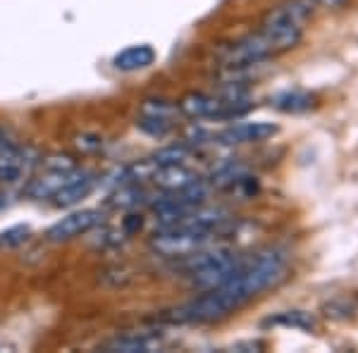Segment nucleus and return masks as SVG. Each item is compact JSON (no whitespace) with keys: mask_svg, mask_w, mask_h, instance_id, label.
I'll use <instances>...</instances> for the list:
<instances>
[{"mask_svg":"<svg viewBox=\"0 0 358 353\" xmlns=\"http://www.w3.org/2000/svg\"><path fill=\"white\" fill-rule=\"evenodd\" d=\"M153 62H155V50H153V45H148V43L129 45V48L120 50V53L113 57L115 69H120V72H127V74L151 67Z\"/></svg>","mask_w":358,"mask_h":353,"instance_id":"obj_12","label":"nucleus"},{"mask_svg":"<svg viewBox=\"0 0 358 353\" xmlns=\"http://www.w3.org/2000/svg\"><path fill=\"white\" fill-rule=\"evenodd\" d=\"M270 106L282 110V113H306V110L313 108V96L303 94V91H285V94H277L270 98Z\"/></svg>","mask_w":358,"mask_h":353,"instance_id":"obj_15","label":"nucleus"},{"mask_svg":"<svg viewBox=\"0 0 358 353\" xmlns=\"http://www.w3.org/2000/svg\"><path fill=\"white\" fill-rule=\"evenodd\" d=\"M179 115L189 120H217L222 110V98L210 94H187L177 103Z\"/></svg>","mask_w":358,"mask_h":353,"instance_id":"obj_9","label":"nucleus"},{"mask_svg":"<svg viewBox=\"0 0 358 353\" xmlns=\"http://www.w3.org/2000/svg\"><path fill=\"white\" fill-rule=\"evenodd\" d=\"M101 224H103V212L96 210V208L74 210L62 219H57L53 227L45 231V239H48L50 244H67V241H74V239H79V236L98 229Z\"/></svg>","mask_w":358,"mask_h":353,"instance_id":"obj_6","label":"nucleus"},{"mask_svg":"<svg viewBox=\"0 0 358 353\" xmlns=\"http://www.w3.org/2000/svg\"><path fill=\"white\" fill-rule=\"evenodd\" d=\"M189 158H192V148L187 143H170L151 155L155 165H184Z\"/></svg>","mask_w":358,"mask_h":353,"instance_id":"obj_17","label":"nucleus"},{"mask_svg":"<svg viewBox=\"0 0 358 353\" xmlns=\"http://www.w3.org/2000/svg\"><path fill=\"white\" fill-rule=\"evenodd\" d=\"M273 45L268 43V38L261 31L251 34V36L234 41L232 45H227L222 53V65L224 69H248L265 62L268 57H273Z\"/></svg>","mask_w":358,"mask_h":353,"instance_id":"obj_4","label":"nucleus"},{"mask_svg":"<svg viewBox=\"0 0 358 353\" xmlns=\"http://www.w3.org/2000/svg\"><path fill=\"white\" fill-rule=\"evenodd\" d=\"M196 179H199L196 177V172H192L184 165H158L153 172L151 182L160 191H179V189L187 187V184L196 182Z\"/></svg>","mask_w":358,"mask_h":353,"instance_id":"obj_13","label":"nucleus"},{"mask_svg":"<svg viewBox=\"0 0 358 353\" xmlns=\"http://www.w3.org/2000/svg\"><path fill=\"white\" fill-rule=\"evenodd\" d=\"M29 231H31V229H29L27 224H17V227L5 229L3 234H0V246H5V248L22 246L29 239Z\"/></svg>","mask_w":358,"mask_h":353,"instance_id":"obj_22","label":"nucleus"},{"mask_svg":"<svg viewBox=\"0 0 358 353\" xmlns=\"http://www.w3.org/2000/svg\"><path fill=\"white\" fill-rule=\"evenodd\" d=\"M138 115H146V117H160V120H175L179 115V108L175 103L165 101V98H148L141 103Z\"/></svg>","mask_w":358,"mask_h":353,"instance_id":"obj_18","label":"nucleus"},{"mask_svg":"<svg viewBox=\"0 0 358 353\" xmlns=\"http://www.w3.org/2000/svg\"><path fill=\"white\" fill-rule=\"evenodd\" d=\"M96 187V177L91 172H72L69 179L62 184V189L57 191L53 196V203L57 208H69V206H77L79 201L86 199V196L94 191Z\"/></svg>","mask_w":358,"mask_h":353,"instance_id":"obj_10","label":"nucleus"},{"mask_svg":"<svg viewBox=\"0 0 358 353\" xmlns=\"http://www.w3.org/2000/svg\"><path fill=\"white\" fill-rule=\"evenodd\" d=\"M277 134V124L273 122H239L232 124L222 131L220 141L227 143V146H239V143H261L268 141Z\"/></svg>","mask_w":358,"mask_h":353,"instance_id":"obj_8","label":"nucleus"},{"mask_svg":"<svg viewBox=\"0 0 358 353\" xmlns=\"http://www.w3.org/2000/svg\"><path fill=\"white\" fill-rule=\"evenodd\" d=\"M320 5H325V8H339V5H344L346 0H317Z\"/></svg>","mask_w":358,"mask_h":353,"instance_id":"obj_26","label":"nucleus"},{"mask_svg":"<svg viewBox=\"0 0 358 353\" xmlns=\"http://www.w3.org/2000/svg\"><path fill=\"white\" fill-rule=\"evenodd\" d=\"M13 143H20L15 136V131L10 129V127L0 124V148H8V146H13Z\"/></svg>","mask_w":358,"mask_h":353,"instance_id":"obj_25","label":"nucleus"},{"mask_svg":"<svg viewBox=\"0 0 358 353\" xmlns=\"http://www.w3.org/2000/svg\"><path fill=\"white\" fill-rule=\"evenodd\" d=\"M215 241V231L199 229H155L151 239V251L163 258H184L201 248H208Z\"/></svg>","mask_w":358,"mask_h":353,"instance_id":"obj_3","label":"nucleus"},{"mask_svg":"<svg viewBox=\"0 0 358 353\" xmlns=\"http://www.w3.org/2000/svg\"><path fill=\"white\" fill-rule=\"evenodd\" d=\"M74 172H77V170H74ZM67 179H69V175H65V172L41 170L38 175L29 177V182L24 187V194L29 196V199H34V201H48L62 189V184H65Z\"/></svg>","mask_w":358,"mask_h":353,"instance_id":"obj_11","label":"nucleus"},{"mask_svg":"<svg viewBox=\"0 0 358 353\" xmlns=\"http://www.w3.org/2000/svg\"><path fill=\"white\" fill-rule=\"evenodd\" d=\"M143 229V215L141 212H134V210H127V217H122V231L124 236H131L136 231Z\"/></svg>","mask_w":358,"mask_h":353,"instance_id":"obj_24","label":"nucleus"},{"mask_svg":"<svg viewBox=\"0 0 358 353\" xmlns=\"http://www.w3.org/2000/svg\"><path fill=\"white\" fill-rule=\"evenodd\" d=\"M287 277V258L277 251L258 253L256 258H246L241 268L229 282L222 287L203 291L199 298L179 305L165 315L167 322L177 325H206L229 317L232 312L244 308L248 301H253L258 294L268 291L280 284Z\"/></svg>","mask_w":358,"mask_h":353,"instance_id":"obj_1","label":"nucleus"},{"mask_svg":"<svg viewBox=\"0 0 358 353\" xmlns=\"http://www.w3.org/2000/svg\"><path fill=\"white\" fill-rule=\"evenodd\" d=\"M41 170L72 175L74 170H79V163H77V158L69 153H50V155H45V158H41Z\"/></svg>","mask_w":358,"mask_h":353,"instance_id":"obj_20","label":"nucleus"},{"mask_svg":"<svg viewBox=\"0 0 358 353\" xmlns=\"http://www.w3.org/2000/svg\"><path fill=\"white\" fill-rule=\"evenodd\" d=\"M248 175H246V170L241 165H236V163H224L220 165L217 170H213V175H210V187H217V189H234V187H239L241 182H244Z\"/></svg>","mask_w":358,"mask_h":353,"instance_id":"obj_16","label":"nucleus"},{"mask_svg":"<svg viewBox=\"0 0 358 353\" xmlns=\"http://www.w3.org/2000/svg\"><path fill=\"white\" fill-rule=\"evenodd\" d=\"M163 334L158 332H127L108 339L101 344V351L106 353H151L160 349Z\"/></svg>","mask_w":358,"mask_h":353,"instance_id":"obj_7","label":"nucleus"},{"mask_svg":"<svg viewBox=\"0 0 358 353\" xmlns=\"http://www.w3.org/2000/svg\"><path fill=\"white\" fill-rule=\"evenodd\" d=\"M313 15V3L310 0H289V3L275 8L273 13L265 15L261 34L273 45V53H287L296 48L303 38V24Z\"/></svg>","mask_w":358,"mask_h":353,"instance_id":"obj_2","label":"nucleus"},{"mask_svg":"<svg viewBox=\"0 0 358 353\" xmlns=\"http://www.w3.org/2000/svg\"><path fill=\"white\" fill-rule=\"evenodd\" d=\"M270 322H273V325L296 327V329H313L315 327L313 315H308V312H303V310H287V312H282V315L273 317Z\"/></svg>","mask_w":358,"mask_h":353,"instance_id":"obj_21","label":"nucleus"},{"mask_svg":"<svg viewBox=\"0 0 358 353\" xmlns=\"http://www.w3.org/2000/svg\"><path fill=\"white\" fill-rule=\"evenodd\" d=\"M136 127L143 131V134L153 136V138H163L175 129V122L172 120H160V117H146V115H138Z\"/></svg>","mask_w":358,"mask_h":353,"instance_id":"obj_19","label":"nucleus"},{"mask_svg":"<svg viewBox=\"0 0 358 353\" xmlns=\"http://www.w3.org/2000/svg\"><path fill=\"white\" fill-rule=\"evenodd\" d=\"M74 146H77V150H82V153H96V150H101V146H103V138L98 134L86 131V134L74 136Z\"/></svg>","mask_w":358,"mask_h":353,"instance_id":"obj_23","label":"nucleus"},{"mask_svg":"<svg viewBox=\"0 0 358 353\" xmlns=\"http://www.w3.org/2000/svg\"><path fill=\"white\" fill-rule=\"evenodd\" d=\"M151 201L153 199L148 196V191L143 187H138V184H120V187L108 196L106 206L113 208V210H136L138 206L151 203Z\"/></svg>","mask_w":358,"mask_h":353,"instance_id":"obj_14","label":"nucleus"},{"mask_svg":"<svg viewBox=\"0 0 358 353\" xmlns=\"http://www.w3.org/2000/svg\"><path fill=\"white\" fill-rule=\"evenodd\" d=\"M244 263H246V258L236 256V253L224 248L213 263H208L206 268H201L189 275L192 277V287L199 289V291H210V289L222 287L224 282H229L236 272L244 268Z\"/></svg>","mask_w":358,"mask_h":353,"instance_id":"obj_5","label":"nucleus"}]
</instances>
